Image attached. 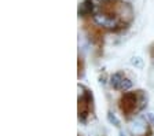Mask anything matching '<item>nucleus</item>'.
Masks as SVG:
<instances>
[{
    "label": "nucleus",
    "mask_w": 154,
    "mask_h": 136,
    "mask_svg": "<svg viewBox=\"0 0 154 136\" xmlns=\"http://www.w3.org/2000/svg\"><path fill=\"white\" fill-rule=\"evenodd\" d=\"M146 101H147V98H146L143 91L124 92V95L119 101V107L125 117H131L143 109V106L146 104Z\"/></svg>",
    "instance_id": "1"
},
{
    "label": "nucleus",
    "mask_w": 154,
    "mask_h": 136,
    "mask_svg": "<svg viewBox=\"0 0 154 136\" xmlns=\"http://www.w3.org/2000/svg\"><path fill=\"white\" fill-rule=\"evenodd\" d=\"M92 113V95L85 87L79 85V118L85 121Z\"/></svg>",
    "instance_id": "2"
},
{
    "label": "nucleus",
    "mask_w": 154,
    "mask_h": 136,
    "mask_svg": "<svg viewBox=\"0 0 154 136\" xmlns=\"http://www.w3.org/2000/svg\"><path fill=\"white\" fill-rule=\"evenodd\" d=\"M110 84L117 91H127L131 88L132 81L129 80L122 71H119V73H114V74L112 76V83H110Z\"/></svg>",
    "instance_id": "3"
},
{
    "label": "nucleus",
    "mask_w": 154,
    "mask_h": 136,
    "mask_svg": "<svg viewBox=\"0 0 154 136\" xmlns=\"http://www.w3.org/2000/svg\"><path fill=\"white\" fill-rule=\"evenodd\" d=\"M81 71H83V61L79 59V74H80Z\"/></svg>",
    "instance_id": "4"
},
{
    "label": "nucleus",
    "mask_w": 154,
    "mask_h": 136,
    "mask_svg": "<svg viewBox=\"0 0 154 136\" xmlns=\"http://www.w3.org/2000/svg\"><path fill=\"white\" fill-rule=\"evenodd\" d=\"M150 52H151V56H153V58H154V45H153V47H151Z\"/></svg>",
    "instance_id": "5"
}]
</instances>
